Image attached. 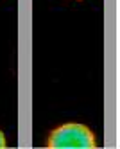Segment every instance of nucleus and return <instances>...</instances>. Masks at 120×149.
I'll return each instance as SVG.
<instances>
[{"label":"nucleus","mask_w":120,"mask_h":149,"mask_svg":"<svg viewBox=\"0 0 120 149\" xmlns=\"http://www.w3.org/2000/svg\"><path fill=\"white\" fill-rule=\"evenodd\" d=\"M47 149H97V140L88 126L70 122L50 131Z\"/></svg>","instance_id":"obj_1"},{"label":"nucleus","mask_w":120,"mask_h":149,"mask_svg":"<svg viewBox=\"0 0 120 149\" xmlns=\"http://www.w3.org/2000/svg\"><path fill=\"white\" fill-rule=\"evenodd\" d=\"M0 149H7V144H6V136H4L2 130H0Z\"/></svg>","instance_id":"obj_2"}]
</instances>
